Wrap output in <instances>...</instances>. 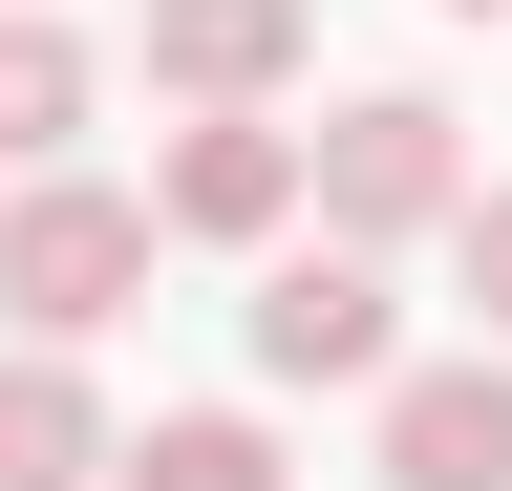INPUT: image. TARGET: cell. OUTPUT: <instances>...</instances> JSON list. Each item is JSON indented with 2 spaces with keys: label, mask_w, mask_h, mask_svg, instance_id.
Segmentation results:
<instances>
[{
  "label": "cell",
  "mask_w": 512,
  "mask_h": 491,
  "mask_svg": "<svg viewBox=\"0 0 512 491\" xmlns=\"http://www.w3.org/2000/svg\"><path fill=\"white\" fill-rule=\"evenodd\" d=\"M448 278H470L491 342H512V193H448Z\"/></svg>",
  "instance_id": "obj_10"
},
{
  "label": "cell",
  "mask_w": 512,
  "mask_h": 491,
  "mask_svg": "<svg viewBox=\"0 0 512 491\" xmlns=\"http://www.w3.org/2000/svg\"><path fill=\"white\" fill-rule=\"evenodd\" d=\"M256 363H278V385H384V363H406V321H384V257H363V235H320V257L256 278Z\"/></svg>",
  "instance_id": "obj_3"
},
{
  "label": "cell",
  "mask_w": 512,
  "mask_h": 491,
  "mask_svg": "<svg viewBox=\"0 0 512 491\" xmlns=\"http://www.w3.org/2000/svg\"><path fill=\"white\" fill-rule=\"evenodd\" d=\"M150 235H299V129L192 107V129H171V171H150Z\"/></svg>",
  "instance_id": "obj_5"
},
{
  "label": "cell",
  "mask_w": 512,
  "mask_h": 491,
  "mask_svg": "<svg viewBox=\"0 0 512 491\" xmlns=\"http://www.w3.org/2000/svg\"><path fill=\"white\" fill-rule=\"evenodd\" d=\"M448 22H512V0H448Z\"/></svg>",
  "instance_id": "obj_11"
},
{
  "label": "cell",
  "mask_w": 512,
  "mask_h": 491,
  "mask_svg": "<svg viewBox=\"0 0 512 491\" xmlns=\"http://www.w3.org/2000/svg\"><path fill=\"white\" fill-rule=\"evenodd\" d=\"M299 193H320V235H448V193H470V150H448V107L427 86H363L342 129H299Z\"/></svg>",
  "instance_id": "obj_2"
},
{
  "label": "cell",
  "mask_w": 512,
  "mask_h": 491,
  "mask_svg": "<svg viewBox=\"0 0 512 491\" xmlns=\"http://www.w3.org/2000/svg\"><path fill=\"white\" fill-rule=\"evenodd\" d=\"M107 470V385H86V363H0V491H86Z\"/></svg>",
  "instance_id": "obj_7"
},
{
  "label": "cell",
  "mask_w": 512,
  "mask_h": 491,
  "mask_svg": "<svg viewBox=\"0 0 512 491\" xmlns=\"http://www.w3.org/2000/svg\"><path fill=\"white\" fill-rule=\"evenodd\" d=\"M107 470H128V491H278V449H256V406H171V427H128Z\"/></svg>",
  "instance_id": "obj_9"
},
{
  "label": "cell",
  "mask_w": 512,
  "mask_h": 491,
  "mask_svg": "<svg viewBox=\"0 0 512 491\" xmlns=\"http://www.w3.org/2000/svg\"><path fill=\"white\" fill-rule=\"evenodd\" d=\"M384 491H512V363H384Z\"/></svg>",
  "instance_id": "obj_4"
},
{
  "label": "cell",
  "mask_w": 512,
  "mask_h": 491,
  "mask_svg": "<svg viewBox=\"0 0 512 491\" xmlns=\"http://www.w3.org/2000/svg\"><path fill=\"white\" fill-rule=\"evenodd\" d=\"M150 299V193H107V171H22V214H0V321L86 342Z\"/></svg>",
  "instance_id": "obj_1"
},
{
  "label": "cell",
  "mask_w": 512,
  "mask_h": 491,
  "mask_svg": "<svg viewBox=\"0 0 512 491\" xmlns=\"http://www.w3.org/2000/svg\"><path fill=\"white\" fill-rule=\"evenodd\" d=\"M320 43V0H150V86L171 107H278Z\"/></svg>",
  "instance_id": "obj_6"
},
{
  "label": "cell",
  "mask_w": 512,
  "mask_h": 491,
  "mask_svg": "<svg viewBox=\"0 0 512 491\" xmlns=\"http://www.w3.org/2000/svg\"><path fill=\"white\" fill-rule=\"evenodd\" d=\"M86 86H107V65H86V43H64V22H43V0H0V171H43L64 129H86Z\"/></svg>",
  "instance_id": "obj_8"
}]
</instances>
